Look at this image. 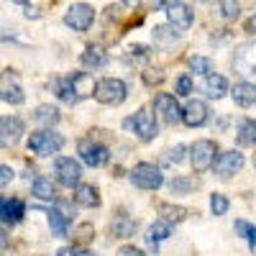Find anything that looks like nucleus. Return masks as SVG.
Instances as JSON below:
<instances>
[{
  "label": "nucleus",
  "mask_w": 256,
  "mask_h": 256,
  "mask_svg": "<svg viewBox=\"0 0 256 256\" xmlns=\"http://www.w3.org/2000/svg\"><path fill=\"white\" fill-rule=\"evenodd\" d=\"M233 67L238 74H244L246 80H256V41H246L236 49L233 56Z\"/></svg>",
  "instance_id": "nucleus-3"
},
{
  "label": "nucleus",
  "mask_w": 256,
  "mask_h": 256,
  "mask_svg": "<svg viewBox=\"0 0 256 256\" xmlns=\"http://www.w3.org/2000/svg\"><path fill=\"white\" fill-rule=\"evenodd\" d=\"M113 236L118 238H126V236H134V230H136V223L126 216V212H118V216L113 218Z\"/></svg>",
  "instance_id": "nucleus-22"
},
{
  "label": "nucleus",
  "mask_w": 256,
  "mask_h": 256,
  "mask_svg": "<svg viewBox=\"0 0 256 256\" xmlns=\"http://www.w3.org/2000/svg\"><path fill=\"white\" fill-rule=\"evenodd\" d=\"M77 148H80L82 162L88 166H102V164H108V159H110L108 146H102V144H98L92 138H82Z\"/></svg>",
  "instance_id": "nucleus-7"
},
{
  "label": "nucleus",
  "mask_w": 256,
  "mask_h": 256,
  "mask_svg": "<svg viewBox=\"0 0 256 256\" xmlns=\"http://www.w3.org/2000/svg\"><path fill=\"white\" fill-rule=\"evenodd\" d=\"M24 8H26V16H28V18H38V8H36V6L24 3Z\"/></svg>",
  "instance_id": "nucleus-42"
},
{
  "label": "nucleus",
  "mask_w": 256,
  "mask_h": 256,
  "mask_svg": "<svg viewBox=\"0 0 256 256\" xmlns=\"http://www.w3.org/2000/svg\"><path fill=\"white\" fill-rule=\"evenodd\" d=\"M74 202L82 208H98L100 205V195H98V187L92 184H80L74 192Z\"/></svg>",
  "instance_id": "nucleus-18"
},
{
  "label": "nucleus",
  "mask_w": 256,
  "mask_h": 256,
  "mask_svg": "<svg viewBox=\"0 0 256 256\" xmlns=\"http://www.w3.org/2000/svg\"><path fill=\"white\" fill-rule=\"evenodd\" d=\"M49 226H52V230H54V236L64 238V236H67L70 216H64V212H62L59 208H52V210H49Z\"/></svg>",
  "instance_id": "nucleus-20"
},
{
  "label": "nucleus",
  "mask_w": 256,
  "mask_h": 256,
  "mask_svg": "<svg viewBox=\"0 0 256 256\" xmlns=\"http://www.w3.org/2000/svg\"><path fill=\"white\" fill-rule=\"evenodd\" d=\"M236 233H238V236H244V238H248L251 251L256 254V226H251L246 220H236Z\"/></svg>",
  "instance_id": "nucleus-28"
},
{
  "label": "nucleus",
  "mask_w": 256,
  "mask_h": 256,
  "mask_svg": "<svg viewBox=\"0 0 256 256\" xmlns=\"http://www.w3.org/2000/svg\"><path fill=\"white\" fill-rule=\"evenodd\" d=\"M56 256H95L90 251H84V248H72V246H64L56 251Z\"/></svg>",
  "instance_id": "nucleus-37"
},
{
  "label": "nucleus",
  "mask_w": 256,
  "mask_h": 256,
  "mask_svg": "<svg viewBox=\"0 0 256 256\" xmlns=\"http://www.w3.org/2000/svg\"><path fill=\"white\" fill-rule=\"evenodd\" d=\"M216 154H218V146L212 141H208V138H200V141L192 144L190 146V162H192V166H195V172H205V169H210L212 164L218 162Z\"/></svg>",
  "instance_id": "nucleus-2"
},
{
  "label": "nucleus",
  "mask_w": 256,
  "mask_h": 256,
  "mask_svg": "<svg viewBox=\"0 0 256 256\" xmlns=\"http://www.w3.org/2000/svg\"><path fill=\"white\" fill-rule=\"evenodd\" d=\"M0 131H3V136H0L3 146H13L20 138V134H24V120L16 118V116H6L0 120Z\"/></svg>",
  "instance_id": "nucleus-15"
},
{
  "label": "nucleus",
  "mask_w": 256,
  "mask_h": 256,
  "mask_svg": "<svg viewBox=\"0 0 256 256\" xmlns=\"http://www.w3.org/2000/svg\"><path fill=\"white\" fill-rule=\"evenodd\" d=\"M236 141L241 146H256V120H241L236 131Z\"/></svg>",
  "instance_id": "nucleus-23"
},
{
  "label": "nucleus",
  "mask_w": 256,
  "mask_h": 256,
  "mask_svg": "<svg viewBox=\"0 0 256 256\" xmlns=\"http://www.w3.org/2000/svg\"><path fill=\"white\" fill-rule=\"evenodd\" d=\"M34 118L41 126H54V123H59V110L54 108V105H41V108H36Z\"/></svg>",
  "instance_id": "nucleus-26"
},
{
  "label": "nucleus",
  "mask_w": 256,
  "mask_h": 256,
  "mask_svg": "<svg viewBox=\"0 0 256 256\" xmlns=\"http://www.w3.org/2000/svg\"><path fill=\"white\" fill-rule=\"evenodd\" d=\"M241 166H244V154H238V152H223L218 156V162H216V172L223 180H228L236 172H241Z\"/></svg>",
  "instance_id": "nucleus-12"
},
{
  "label": "nucleus",
  "mask_w": 256,
  "mask_h": 256,
  "mask_svg": "<svg viewBox=\"0 0 256 256\" xmlns=\"http://www.w3.org/2000/svg\"><path fill=\"white\" fill-rule=\"evenodd\" d=\"M226 90H228L226 77H220V74H210V77H205V92H208L210 98H223Z\"/></svg>",
  "instance_id": "nucleus-24"
},
{
  "label": "nucleus",
  "mask_w": 256,
  "mask_h": 256,
  "mask_svg": "<svg viewBox=\"0 0 256 256\" xmlns=\"http://www.w3.org/2000/svg\"><path fill=\"white\" fill-rule=\"evenodd\" d=\"M192 92V80L184 74V77H180V82H177V95H190Z\"/></svg>",
  "instance_id": "nucleus-39"
},
{
  "label": "nucleus",
  "mask_w": 256,
  "mask_h": 256,
  "mask_svg": "<svg viewBox=\"0 0 256 256\" xmlns=\"http://www.w3.org/2000/svg\"><path fill=\"white\" fill-rule=\"evenodd\" d=\"M218 8H220V16L223 18H238V13H241V6L238 3H228V0L218 3Z\"/></svg>",
  "instance_id": "nucleus-33"
},
{
  "label": "nucleus",
  "mask_w": 256,
  "mask_h": 256,
  "mask_svg": "<svg viewBox=\"0 0 256 256\" xmlns=\"http://www.w3.org/2000/svg\"><path fill=\"white\" fill-rule=\"evenodd\" d=\"M3 100L10 102V105H20L26 100V95H24V90H20L18 84H10V88L6 84V88H3Z\"/></svg>",
  "instance_id": "nucleus-30"
},
{
  "label": "nucleus",
  "mask_w": 256,
  "mask_h": 256,
  "mask_svg": "<svg viewBox=\"0 0 256 256\" xmlns=\"http://www.w3.org/2000/svg\"><path fill=\"white\" fill-rule=\"evenodd\" d=\"M210 210L216 212V216H226V210H228V198L220 195V192L210 195Z\"/></svg>",
  "instance_id": "nucleus-32"
},
{
  "label": "nucleus",
  "mask_w": 256,
  "mask_h": 256,
  "mask_svg": "<svg viewBox=\"0 0 256 256\" xmlns=\"http://www.w3.org/2000/svg\"><path fill=\"white\" fill-rule=\"evenodd\" d=\"M162 80H164L162 70H146V72H144V82H146V84H159Z\"/></svg>",
  "instance_id": "nucleus-36"
},
{
  "label": "nucleus",
  "mask_w": 256,
  "mask_h": 256,
  "mask_svg": "<svg viewBox=\"0 0 256 256\" xmlns=\"http://www.w3.org/2000/svg\"><path fill=\"white\" fill-rule=\"evenodd\" d=\"M92 18H95V13H92L90 6L74 3V6L67 10V16H64V24H67L72 31H88V28L92 26Z\"/></svg>",
  "instance_id": "nucleus-9"
},
{
  "label": "nucleus",
  "mask_w": 256,
  "mask_h": 256,
  "mask_svg": "<svg viewBox=\"0 0 256 256\" xmlns=\"http://www.w3.org/2000/svg\"><path fill=\"white\" fill-rule=\"evenodd\" d=\"M0 212H3V223L6 226H16V223H20V218H24L26 208L16 198H3V202H0Z\"/></svg>",
  "instance_id": "nucleus-16"
},
{
  "label": "nucleus",
  "mask_w": 256,
  "mask_h": 256,
  "mask_svg": "<svg viewBox=\"0 0 256 256\" xmlns=\"http://www.w3.org/2000/svg\"><path fill=\"white\" fill-rule=\"evenodd\" d=\"M180 36H177V31H172L169 26H156L154 28V41L159 46H166V44H174Z\"/></svg>",
  "instance_id": "nucleus-27"
},
{
  "label": "nucleus",
  "mask_w": 256,
  "mask_h": 256,
  "mask_svg": "<svg viewBox=\"0 0 256 256\" xmlns=\"http://www.w3.org/2000/svg\"><path fill=\"white\" fill-rule=\"evenodd\" d=\"M192 187H195V180H187V177H177V180L169 182V190L172 192H187Z\"/></svg>",
  "instance_id": "nucleus-34"
},
{
  "label": "nucleus",
  "mask_w": 256,
  "mask_h": 256,
  "mask_svg": "<svg viewBox=\"0 0 256 256\" xmlns=\"http://www.w3.org/2000/svg\"><path fill=\"white\" fill-rule=\"evenodd\" d=\"M54 172H56L59 184L72 187V184H80L82 166H80L74 159H70V156H59V159H56V164H54Z\"/></svg>",
  "instance_id": "nucleus-10"
},
{
  "label": "nucleus",
  "mask_w": 256,
  "mask_h": 256,
  "mask_svg": "<svg viewBox=\"0 0 256 256\" xmlns=\"http://www.w3.org/2000/svg\"><path fill=\"white\" fill-rule=\"evenodd\" d=\"M254 166H256V156H254Z\"/></svg>",
  "instance_id": "nucleus-44"
},
{
  "label": "nucleus",
  "mask_w": 256,
  "mask_h": 256,
  "mask_svg": "<svg viewBox=\"0 0 256 256\" xmlns=\"http://www.w3.org/2000/svg\"><path fill=\"white\" fill-rule=\"evenodd\" d=\"M246 31H248V34H256V16H254V18H248V24H246Z\"/></svg>",
  "instance_id": "nucleus-43"
},
{
  "label": "nucleus",
  "mask_w": 256,
  "mask_h": 256,
  "mask_svg": "<svg viewBox=\"0 0 256 256\" xmlns=\"http://www.w3.org/2000/svg\"><path fill=\"white\" fill-rule=\"evenodd\" d=\"M10 180H13V172H10V166H0V184L6 187V184H8Z\"/></svg>",
  "instance_id": "nucleus-41"
},
{
  "label": "nucleus",
  "mask_w": 256,
  "mask_h": 256,
  "mask_svg": "<svg viewBox=\"0 0 256 256\" xmlns=\"http://www.w3.org/2000/svg\"><path fill=\"white\" fill-rule=\"evenodd\" d=\"M95 98L102 105H118V102L126 100V84L120 80H116V77H105V80L98 82Z\"/></svg>",
  "instance_id": "nucleus-4"
},
{
  "label": "nucleus",
  "mask_w": 256,
  "mask_h": 256,
  "mask_svg": "<svg viewBox=\"0 0 256 256\" xmlns=\"http://www.w3.org/2000/svg\"><path fill=\"white\" fill-rule=\"evenodd\" d=\"M159 8H166L172 26H177V28H190L192 26V10H190V6H184V3H159Z\"/></svg>",
  "instance_id": "nucleus-13"
},
{
  "label": "nucleus",
  "mask_w": 256,
  "mask_h": 256,
  "mask_svg": "<svg viewBox=\"0 0 256 256\" xmlns=\"http://www.w3.org/2000/svg\"><path fill=\"white\" fill-rule=\"evenodd\" d=\"M34 195H36L38 200H56V190H54L52 180L36 177V180H34Z\"/></svg>",
  "instance_id": "nucleus-25"
},
{
  "label": "nucleus",
  "mask_w": 256,
  "mask_h": 256,
  "mask_svg": "<svg viewBox=\"0 0 256 256\" xmlns=\"http://www.w3.org/2000/svg\"><path fill=\"white\" fill-rule=\"evenodd\" d=\"M159 212H162V216L166 218V223L169 220H174V223H180V220H184L187 218V210L184 208H180V205H159Z\"/></svg>",
  "instance_id": "nucleus-29"
},
{
  "label": "nucleus",
  "mask_w": 256,
  "mask_h": 256,
  "mask_svg": "<svg viewBox=\"0 0 256 256\" xmlns=\"http://www.w3.org/2000/svg\"><path fill=\"white\" fill-rule=\"evenodd\" d=\"M190 67L195 70L198 74H205V77L212 74V64H210V59H205V56H190Z\"/></svg>",
  "instance_id": "nucleus-31"
},
{
  "label": "nucleus",
  "mask_w": 256,
  "mask_h": 256,
  "mask_svg": "<svg viewBox=\"0 0 256 256\" xmlns=\"http://www.w3.org/2000/svg\"><path fill=\"white\" fill-rule=\"evenodd\" d=\"M182 120H184V126H190V128L202 126V123L208 120V105H205L202 100H190V102L184 105V110H182Z\"/></svg>",
  "instance_id": "nucleus-14"
},
{
  "label": "nucleus",
  "mask_w": 256,
  "mask_h": 256,
  "mask_svg": "<svg viewBox=\"0 0 256 256\" xmlns=\"http://www.w3.org/2000/svg\"><path fill=\"white\" fill-rule=\"evenodd\" d=\"M169 236H172V223H166V220H156L154 226H148V230H146V241L152 246H156L159 241H164Z\"/></svg>",
  "instance_id": "nucleus-19"
},
{
  "label": "nucleus",
  "mask_w": 256,
  "mask_h": 256,
  "mask_svg": "<svg viewBox=\"0 0 256 256\" xmlns=\"http://www.w3.org/2000/svg\"><path fill=\"white\" fill-rule=\"evenodd\" d=\"M131 180H134V184H136V187H141V190H156V187H162V184H164L162 172H159V169H156L154 164H146V162H141V164H136V166H134Z\"/></svg>",
  "instance_id": "nucleus-6"
},
{
  "label": "nucleus",
  "mask_w": 256,
  "mask_h": 256,
  "mask_svg": "<svg viewBox=\"0 0 256 256\" xmlns=\"http://www.w3.org/2000/svg\"><path fill=\"white\" fill-rule=\"evenodd\" d=\"M184 152H187V148L180 144V146H174V148H172V152H166L164 162H166V164H180V162H182V156H184Z\"/></svg>",
  "instance_id": "nucleus-35"
},
{
  "label": "nucleus",
  "mask_w": 256,
  "mask_h": 256,
  "mask_svg": "<svg viewBox=\"0 0 256 256\" xmlns=\"http://www.w3.org/2000/svg\"><path fill=\"white\" fill-rule=\"evenodd\" d=\"M90 238H92V226H90V223L80 226V228H77V241L84 244V241H90Z\"/></svg>",
  "instance_id": "nucleus-38"
},
{
  "label": "nucleus",
  "mask_w": 256,
  "mask_h": 256,
  "mask_svg": "<svg viewBox=\"0 0 256 256\" xmlns=\"http://www.w3.org/2000/svg\"><path fill=\"white\" fill-rule=\"evenodd\" d=\"M233 100H236V105H244V108H248V105L256 102V84L251 82H238L236 88L230 90Z\"/></svg>",
  "instance_id": "nucleus-17"
},
{
  "label": "nucleus",
  "mask_w": 256,
  "mask_h": 256,
  "mask_svg": "<svg viewBox=\"0 0 256 256\" xmlns=\"http://www.w3.org/2000/svg\"><path fill=\"white\" fill-rule=\"evenodd\" d=\"M105 62H108V54H105L100 46H88L82 52V64L84 67L98 70V67H105Z\"/></svg>",
  "instance_id": "nucleus-21"
},
{
  "label": "nucleus",
  "mask_w": 256,
  "mask_h": 256,
  "mask_svg": "<svg viewBox=\"0 0 256 256\" xmlns=\"http://www.w3.org/2000/svg\"><path fill=\"white\" fill-rule=\"evenodd\" d=\"M126 126L131 128L134 126V131L138 134L141 141H152L156 136V120H154V113L148 110V108H141L131 120H126Z\"/></svg>",
  "instance_id": "nucleus-8"
},
{
  "label": "nucleus",
  "mask_w": 256,
  "mask_h": 256,
  "mask_svg": "<svg viewBox=\"0 0 256 256\" xmlns=\"http://www.w3.org/2000/svg\"><path fill=\"white\" fill-rule=\"evenodd\" d=\"M95 90H98V82L88 72H74V74H70V77H64V80L56 82V95L64 102H70V105H74L82 98L92 95Z\"/></svg>",
  "instance_id": "nucleus-1"
},
{
  "label": "nucleus",
  "mask_w": 256,
  "mask_h": 256,
  "mask_svg": "<svg viewBox=\"0 0 256 256\" xmlns=\"http://www.w3.org/2000/svg\"><path fill=\"white\" fill-rule=\"evenodd\" d=\"M154 108H156V113H159L166 123H177V120H182L180 105H177L174 95H169V92H159V95L154 98Z\"/></svg>",
  "instance_id": "nucleus-11"
},
{
  "label": "nucleus",
  "mask_w": 256,
  "mask_h": 256,
  "mask_svg": "<svg viewBox=\"0 0 256 256\" xmlns=\"http://www.w3.org/2000/svg\"><path fill=\"white\" fill-rule=\"evenodd\" d=\"M118 256H146V254L136 246H123V248H118Z\"/></svg>",
  "instance_id": "nucleus-40"
},
{
  "label": "nucleus",
  "mask_w": 256,
  "mask_h": 256,
  "mask_svg": "<svg viewBox=\"0 0 256 256\" xmlns=\"http://www.w3.org/2000/svg\"><path fill=\"white\" fill-rule=\"evenodd\" d=\"M62 146H64V138L59 134H54V131H36L28 138V148H31V152H36V154H41V156L56 154Z\"/></svg>",
  "instance_id": "nucleus-5"
}]
</instances>
